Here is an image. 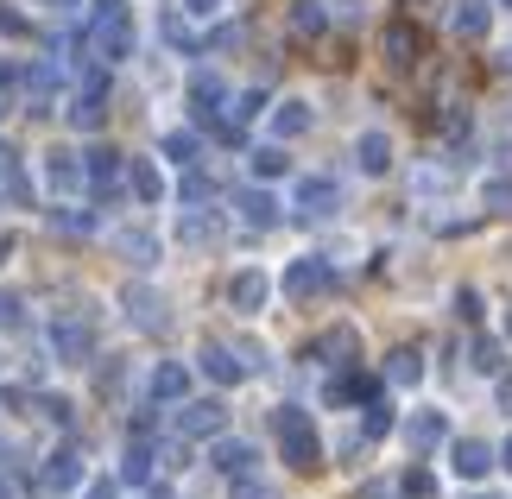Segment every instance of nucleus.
Returning a JSON list of instances; mask_svg holds the SVG:
<instances>
[{
  "label": "nucleus",
  "mask_w": 512,
  "mask_h": 499,
  "mask_svg": "<svg viewBox=\"0 0 512 499\" xmlns=\"http://www.w3.org/2000/svg\"><path fill=\"white\" fill-rule=\"evenodd\" d=\"M83 51H95L102 64H121L133 51V13L127 0H89L83 13Z\"/></svg>",
  "instance_id": "1"
},
{
  "label": "nucleus",
  "mask_w": 512,
  "mask_h": 499,
  "mask_svg": "<svg viewBox=\"0 0 512 499\" xmlns=\"http://www.w3.org/2000/svg\"><path fill=\"white\" fill-rule=\"evenodd\" d=\"M272 436H279L285 468H317L323 462V436H317V424H310V411L279 405V411H272Z\"/></svg>",
  "instance_id": "2"
},
{
  "label": "nucleus",
  "mask_w": 512,
  "mask_h": 499,
  "mask_svg": "<svg viewBox=\"0 0 512 499\" xmlns=\"http://www.w3.org/2000/svg\"><path fill=\"white\" fill-rule=\"evenodd\" d=\"M494 468H500V449H487L481 436H456V443H449V474H456V481H487Z\"/></svg>",
  "instance_id": "3"
},
{
  "label": "nucleus",
  "mask_w": 512,
  "mask_h": 499,
  "mask_svg": "<svg viewBox=\"0 0 512 499\" xmlns=\"http://www.w3.org/2000/svg\"><path fill=\"white\" fill-rule=\"evenodd\" d=\"M266 297H272V278H266L260 266H241V272L228 278V304L241 310V316H260V310H266Z\"/></svg>",
  "instance_id": "4"
},
{
  "label": "nucleus",
  "mask_w": 512,
  "mask_h": 499,
  "mask_svg": "<svg viewBox=\"0 0 512 499\" xmlns=\"http://www.w3.org/2000/svg\"><path fill=\"white\" fill-rule=\"evenodd\" d=\"M298 215H310V222H323V215H336L342 209V190H336V177H298Z\"/></svg>",
  "instance_id": "5"
},
{
  "label": "nucleus",
  "mask_w": 512,
  "mask_h": 499,
  "mask_svg": "<svg viewBox=\"0 0 512 499\" xmlns=\"http://www.w3.org/2000/svg\"><path fill=\"white\" fill-rule=\"evenodd\" d=\"M329 285H336V272H329V259H317V253H304V259H291V266H285V291L291 297H317Z\"/></svg>",
  "instance_id": "6"
},
{
  "label": "nucleus",
  "mask_w": 512,
  "mask_h": 499,
  "mask_svg": "<svg viewBox=\"0 0 512 499\" xmlns=\"http://www.w3.org/2000/svg\"><path fill=\"white\" fill-rule=\"evenodd\" d=\"M443 436H449V417H443L437 405H418V411L405 417V443H411V455H430Z\"/></svg>",
  "instance_id": "7"
},
{
  "label": "nucleus",
  "mask_w": 512,
  "mask_h": 499,
  "mask_svg": "<svg viewBox=\"0 0 512 499\" xmlns=\"http://www.w3.org/2000/svg\"><path fill=\"white\" fill-rule=\"evenodd\" d=\"M45 184L57 196H76L89 184V171H83V152H45Z\"/></svg>",
  "instance_id": "8"
},
{
  "label": "nucleus",
  "mask_w": 512,
  "mask_h": 499,
  "mask_svg": "<svg viewBox=\"0 0 512 499\" xmlns=\"http://www.w3.org/2000/svg\"><path fill=\"white\" fill-rule=\"evenodd\" d=\"M146 386H152V405H184L190 398V367L184 361H159Z\"/></svg>",
  "instance_id": "9"
},
{
  "label": "nucleus",
  "mask_w": 512,
  "mask_h": 499,
  "mask_svg": "<svg viewBox=\"0 0 512 499\" xmlns=\"http://www.w3.org/2000/svg\"><path fill=\"white\" fill-rule=\"evenodd\" d=\"M45 487H51V493H83V487H89L83 455H76V449H57L51 462H45Z\"/></svg>",
  "instance_id": "10"
},
{
  "label": "nucleus",
  "mask_w": 512,
  "mask_h": 499,
  "mask_svg": "<svg viewBox=\"0 0 512 499\" xmlns=\"http://www.w3.org/2000/svg\"><path fill=\"white\" fill-rule=\"evenodd\" d=\"M196 367H203L215 386H241V379H247V361H234V348H222V342H203Z\"/></svg>",
  "instance_id": "11"
},
{
  "label": "nucleus",
  "mask_w": 512,
  "mask_h": 499,
  "mask_svg": "<svg viewBox=\"0 0 512 499\" xmlns=\"http://www.w3.org/2000/svg\"><path fill=\"white\" fill-rule=\"evenodd\" d=\"M127 190L140 196L146 209H159L165 203V171L152 165V158H127Z\"/></svg>",
  "instance_id": "12"
},
{
  "label": "nucleus",
  "mask_w": 512,
  "mask_h": 499,
  "mask_svg": "<svg viewBox=\"0 0 512 499\" xmlns=\"http://www.w3.org/2000/svg\"><path fill=\"white\" fill-rule=\"evenodd\" d=\"M89 348H95V335H89L83 323H51V354H57V361L83 367V361H89Z\"/></svg>",
  "instance_id": "13"
},
{
  "label": "nucleus",
  "mask_w": 512,
  "mask_h": 499,
  "mask_svg": "<svg viewBox=\"0 0 512 499\" xmlns=\"http://www.w3.org/2000/svg\"><path fill=\"white\" fill-rule=\"evenodd\" d=\"M222 424H228V411L215 405V398H196V405L177 411V430L184 436H222Z\"/></svg>",
  "instance_id": "14"
},
{
  "label": "nucleus",
  "mask_w": 512,
  "mask_h": 499,
  "mask_svg": "<svg viewBox=\"0 0 512 499\" xmlns=\"http://www.w3.org/2000/svg\"><path fill=\"white\" fill-rule=\"evenodd\" d=\"M234 215H241L247 228H279V196L272 190H241L234 196Z\"/></svg>",
  "instance_id": "15"
},
{
  "label": "nucleus",
  "mask_w": 512,
  "mask_h": 499,
  "mask_svg": "<svg viewBox=\"0 0 512 499\" xmlns=\"http://www.w3.org/2000/svg\"><path fill=\"white\" fill-rule=\"evenodd\" d=\"M209 462L228 474V481H241V474H253V443H241V436H215Z\"/></svg>",
  "instance_id": "16"
},
{
  "label": "nucleus",
  "mask_w": 512,
  "mask_h": 499,
  "mask_svg": "<svg viewBox=\"0 0 512 499\" xmlns=\"http://www.w3.org/2000/svg\"><path fill=\"white\" fill-rule=\"evenodd\" d=\"M354 165H361V177H386L392 171V139L386 133H361L354 139Z\"/></svg>",
  "instance_id": "17"
},
{
  "label": "nucleus",
  "mask_w": 512,
  "mask_h": 499,
  "mask_svg": "<svg viewBox=\"0 0 512 499\" xmlns=\"http://www.w3.org/2000/svg\"><path fill=\"white\" fill-rule=\"evenodd\" d=\"M310 121H317L310 102H304V95H291V102L272 108V139H298V133H310Z\"/></svg>",
  "instance_id": "18"
},
{
  "label": "nucleus",
  "mask_w": 512,
  "mask_h": 499,
  "mask_svg": "<svg viewBox=\"0 0 512 499\" xmlns=\"http://www.w3.org/2000/svg\"><path fill=\"white\" fill-rule=\"evenodd\" d=\"M83 171H89V184L95 190H114L127 177V165H121V152H108V146H95V152H83Z\"/></svg>",
  "instance_id": "19"
},
{
  "label": "nucleus",
  "mask_w": 512,
  "mask_h": 499,
  "mask_svg": "<svg viewBox=\"0 0 512 499\" xmlns=\"http://www.w3.org/2000/svg\"><path fill=\"white\" fill-rule=\"evenodd\" d=\"M127 316H133L140 329H165V297L146 291V285H127Z\"/></svg>",
  "instance_id": "20"
},
{
  "label": "nucleus",
  "mask_w": 512,
  "mask_h": 499,
  "mask_svg": "<svg viewBox=\"0 0 512 499\" xmlns=\"http://www.w3.org/2000/svg\"><path fill=\"white\" fill-rule=\"evenodd\" d=\"M487 26H494V13L481 0H456V13H449V32L456 38H487Z\"/></svg>",
  "instance_id": "21"
},
{
  "label": "nucleus",
  "mask_w": 512,
  "mask_h": 499,
  "mask_svg": "<svg viewBox=\"0 0 512 499\" xmlns=\"http://www.w3.org/2000/svg\"><path fill=\"white\" fill-rule=\"evenodd\" d=\"M222 102H228V89H222V76H209V70H196V76H190V108H196V114H203V121H209V114H215V108H222Z\"/></svg>",
  "instance_id": "22"
},
{
  "label": "nucleus",
  "mask_w": 512,
  "mask_h": 499,
  "mask_svg": "<svg viewBox=\"0 0 512 499\" xmlns=\"http://www.w3.org/2000/svg\"><path fill=\"white\" fill-rule=\"evenodd\" d=\"M222 234V215H203V209H184V222H177V241H190V247H203Z\"/></svg>",
  "instance_id": "23"
},
{
  "label": "nucleus",
  "mask_w": 512,
  "mask_h": 499,
  "mask_svg": "<svg viewBox=\"0 0 512 499\" xmlns=\"http://www.w3.org/2000/svg\"><path fill=\"white\" fill-rule=\"evenodd\" d=\"M386 379H392V386H424V354L418 348H399L386 361Z\"/></svg>",
  "instance_id": "24"
},
{
  "label": "nucleus",
  "mask_w": 512,
  "mask_h": 499,
  "mask_svg": "<svg viewBox=\"0 0 512 499\" xmlns=\"http://www.w3.org/2000/svg\"><path fill=\"white\" fill-rule=\"evenodd\" d=\"M386 57H392V64H411V57H418V32H411L405 19H399V26H386Z\"/></svg>",
  "instance_id": "25"
},
{
  "label": "nucleus",
  "mask_w": 512,
  "mask_h": 499,
  "mask_svg": "<svg viewBox=\"0 0 512 499\" xmlns=\"http://www.w3.org/2000/svg\"><path fill=\"white\" fill-rule=\"evenodd\" d=\"M354 348H361V335H354L348 323L323 335V354H329V361H336V367H348V354H354Z\"/></svg>",
  "instance_id": "26"
},
{
  "label": "nucleus",
  "mask_w": 512,
  "mask_h": 499,
  "mask_svg": "<svg viewBox=\"0 0 512 499\" xmlns=\"http://www.w3.org/2000/svg\"><path fill=\"white\" fill-rule=\"evenodd\" d=\"M121 481H133V487H146V481H152V449H146V443H133V449H127Z\"/></svg>",
  "instance_id": "27"
},
{
  "label": "nucleus",
  "mask_w": 512,
  "mask_h": 499,
  "mask_svg": "<svg viewBox=\"0 0 512 499\" xmlns=\"http://www.w3.org/2000/svg\"><path fill=\"white\" fill-rule=\"evenodd\" d=\"M285 171H291L285 146H260V152H253V177H285Z\"/></svg>",
  "instance_id": "28"
},
{
  "label": "nucleus",
  "mask_w": 512,
  "mask_h": 499,
  "mask_svg": "<svg viewBox=\"0 0 512 499\" xmlns=\"http://www.w3.org/2000/svg\"><path fill=\"white\" fill-rule=\"evenodd\" d=\"M196 152H203L196 133H165V158H171V165H196Z\"/></svg>",
  "instance_id": "29"
},
{
  "label": "nucleus",
  "mask_w": 512,
  "mask_h": 499,
  "mask_svg": "<svg viewBox=\"0 0 512 499\" xmlns=\"http://www.w3.org/2000/svg\"><path fill=\"white\" fill-rule=\"evenodd\" d=\"M481 203L494 209V215H512V184H506V177H487V184H481Z\"/></svg>",
  "instance_id": "30"
},
{
  "label": "nucleus",
  "mask_w": 512,
  "mask_h": 499,
  "mask_svg": "<svg viewBox=\"0 0 512 499\" xmlns=\"http://www.w3.org/2000/svg\"><path fill=\"white\" fill-rule=\"evenodd\" d=\"M121 247H127L133 266H152V259H159V241H152V234H121Z\"/></svg>",
  "instance_id": "31"
},
{
  "label": "nucleus",
  "mask_w": 512,
  "mask_h": 499,
  "mask_svg": "<svg viewBox=\"0 0 512 499\" xmlns=\"http://www.w3.org/2000/svg\"><path fill=\"white\" fill-rule=\"evenodd\" d=\"M392 430V405H367V417H361V436H386Z\"/></svg>",
  "instance_id": "32"
},
{
  "label": "nucleus",
  "mask_w": 512,
  "mask_h": 499,
  "mask_svg": "<svg viewBox=\"0 0 512 499\" xmlns=\"http://www.w3.org/2000/svg\"><path fill=\"white\" fill-rule=\"evenodd\" d=\"M234 499H279L266 481H253V474H241V481H234Z\"/></svg>",
  "instance_id": "33"
},
{
  "label": "nucleus",
  "mask_w": 512,
  "mask_h": 499,
  "mask_svg": "<svg viewBox=\"0 0 512 499\" xmlns=\"http://www.w3.org/2000/svg\"><path fill=\"white\" fill-rule=\"evenodd\" d=\"M260 108H266V95H260V89H247L241 102H234V121H253V114H260Z\"/></svg>",
  "instance_id": "34"
},
{
  "label": "nucleus",
  "mask_w": 512,
  "mask_h": 499,
  "mask_svg": "<svg viewBox=\"0 0 512 499\" xmlns=\"http://www.w3.org/2000/svg\"><path fill=\"white\" fill-rule=\"evenodd\" d=\"M298 32H323V7H317V0H304V7H298Z\"/></svg>",
  "instance_id": "35"
},
{
  "label": "nucleus",
  "mask_w": 512,
  "mask_h": 499,
  "mask_svg": "<svg viewBox=\"0 0 512 499\" xmlns=\"http://www.w3.org/2000/svg\"><path fill=\"white\" fill-rule=\"evenodd\" d=\"M475 367L494 373V367H500V348H494V342H475Z\"/></svg>",
  "instance_id": "36"
},
{
  "label": "nucleus",
  "mask_w": 512,
  "mask_h": 499,
  "mask_svg": "<svg viewBox=\"0 0 512 499\" xmlns=\"http://www.w3.org/2000/svg\"><path fill=\"white\" fill-rule=\"evenodd\" d=\"M0 32H7V38H26L32 26H26V19H19V13H7V7H0Z\"/></svg>",
  "instance_id": "37"
},
{
  "label": "nucleus",
  "mask_w": 512,
  "mask_h": 499,
  "mask_svg": "<svg viewBox=\"0 0 512 499\" xmlns=\"http://www.w3.org/2000/svg\"><path fill=\"white\" fill-rule=\"evenodd\" d=\"M184 13L190 19H215V13H222V0H184Z\"/></svg>",
  "instance_id": "38"
},
{
  "label": "nucleus",
  "mask_w": 512,
  "mask_h": 499,
  "mask_svg": "<svg viewBox=\"0 0 512 499\" xmlns=\"http://www.w3.org/2000/svg\"><path fill=\"white\" fill-rule=\"evenodd\" d=\"M0 177H19V152L7 146V139H0Z\"/></svg>",
  "instance_id": "39"
},
{
  "label": "nucleus",
  "mask_w": 512,
  "mask_h": 499,
  "mask_svg": "<svg viewBox=\"0 0 512 499\" xmlns=\"http://www.w3.org/2000/svg\"><path fill=\"white\" fill-rule=\"evenodd\" d=\"M405 493H418V499H424V493H430V474H424V468H411V474H405Z\"/></svg>",
  "instance_id": "40"
},
{
  "label": "nucleus",
  "mask_w": 512,
  "mask_h": 499,
  "mask_svg": "<svg viewBox=\"0 0 512 499\" xmlns=\"http://www.w3.org/2000/svg\"><path fill=\"white\" fill-rule=\"evenodd\" d=\"M7 323H19V297L0 291V329H7Z\"/></svg>",
  "instance_id": "41"
},
{
  "label": "nucleus",
  "mask_w": 512,
  "mask_h": 499,
  "mask_svg": "<svg viewBox=\"0 0 512 499\" xmlns=\"http://www.w3.org/2000/svg\"><path fill=\"white\" fill-rule=\"evenodd\" d=\"M494 398H500V411L512 417V373H506V379H500V386H494Z\"/></svg>",
  "instance_id": "42"
},
{
  "label": "nucleus",
  "mask_w": 512,
  "mask_h": 499,
  "mask_svg": "<svg viewBox=\"0 0 512 499\" xmlns=\"http://www.w3.org/2000/svg\"><path fill=\"white\" fill-rule=\"evenodd\" d=\"M83 499H114V481H89V487H83Z\"/></svg>",
  "instance_id": "43"
},
{
  "label": "nucleus",
  "mask_w": 512,
  "mask_h": 499,
  "mask_svg": "<svg viewBox=\"0 0 512 499\" xmlns=\"http://www.w3.org/2000/svg\"><path fill=\"white\" fill-rule=\"evenodd\" d=\"M500 468H512V436H506V443H500Z\"/></svg>",
  "instance_id": "44"
},
{
  "label": "nucleus",
  "mask_w": 512,
  "mask_h": 499,
  "mask_svg": "<svg viewBox=\"0 0 512 499\" xmlns=\"http://www.w3.org/2000/svg\"><path fill=\"white\" fill-rule=\"evenodd\" d=\"M7 253H13V234H0V266H7Z\"/></svg>",
  "instance_id": "45"
},
{
  "label": "nucleus",
  "mask_w": 512,
  "mask_h": 499,
  "mask_svg": "<svg viewBox=\"0 0 512 499\" xmlns=\"http://www.w3.org/2000/svg\"><path fill=\"white\" fill-rule=\"evenodd\" d=\"M0 499H13V487H7V481H0Z\"/></svg>",
  "instance_id": "46"
},
{
  "label": "nucleus",
  "mask_w": 512,
  "mask_h": 499,
  "mask_svg": "<svg viewBox=\"0 0 512 499\" xmlns=\"http://www.w3.org/2000/svg\"><path fill=\"white\" fill-rule=\"evenodd\" d=\"M506 335H512V316H506Z\"/></svg>",
  "instance_id": "47"
},
{
  "label": "nucleus",
  "mask_w": 512,
  "mask_h": 499,
  "mask_svg": "<svg viewBox=\"0 0 512 499\" xmlns=\"http://www.w3.org/2000/svg\"><path fill=\"white\" fill-rule=\"evenodd\" d=\"M500 7H512V0H500Z\"/></svg>",
  "instance_id": "48"
},
{
  "label": "nucleus",
  "mask_w": 512,
  "mask_h": 499,
  "mask_svg": "<svg viewBox=\"0 0 512 499\" xmlns=\"http://www.w3.org/2000/svg\"><path fill=\"white\" fill-rule=\"evenodd\" d=\"M152 499H165V493H152Z\"/></svg>",
  "instance_id": "49"
}]
</instances>
